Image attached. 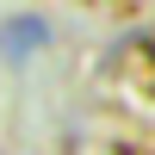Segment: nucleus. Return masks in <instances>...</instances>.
<instances>
[{"mask_svg": "<svg viewBox=\"0 0 155 155\" xmlns=\"http://www.w3.org/2000/svg\"><path fill=\"white\" fill-rule=\"evenodd\" d=\"M44 44H50V19H44V12H19V19H6V25H0V50H6V62L37 56Z\"/></svg>", "mask_w": 155, "mask_h": 155, "instance_id": "obj_1", "label": "nucleus"}]
</instances>
